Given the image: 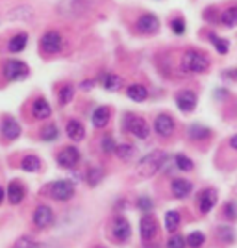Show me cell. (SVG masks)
Listing matches in <instances>:
<instances>
[{
	"label": "cell",
	"mask_w": 237,
	"mask_h": 248,
	"mask_svg": "<svg viewBox=\"0 0 237 248\" xmlns=\"http://www.w3.org/2000/svg\"><path fill=\"white\" fill-rule=\"evenodd\" d=\"M96 0H60L58 2V15L63 19H82L85 15H89L93 11Z\"/></svg>",
	"instance_id": "cell-1"
},
{
	"label": "cell",
	"mask_w": 237,
	"mask_h": 248,
	"mask_svg": "<svg viewBox=\"0 0 237 248\" xmlns=\"http://www.w3.org/2000/svg\"><path fill=\"white\" fill-rule=\"evenodd\" d=\"M169 159V155L165 152H161V150H154V152H150V154H146L144 157L139 159V163L135 167V170H137V174L143 176V178H148V176L156 174L161 167L165 165V161Z\"/></svg>",
	"instance_id": "cell-2"
},
{
	"label": "cell",
	"mask_w": 237,
	"mask_h": 248,
	"mask_svg": "<svg viewBox=\"0 0 237 248\" xmlns=\"http://www.w3.org/2000/svg\"><path fill=\"white\" fill-rule=\"evenodd\" d=\"M209 58H207L204 52H198V50H187L184 56H182V69L187 71V73H193V74H200V73H206L209 69Z\"/></svg>",
	"instance_id": "cell-3"
},
{
	"label": "cell",
	"mask_w": 237,
	"mask_h": 248,
	"mask_svg": "<svg viewBox=\"0 0 237 248\" xmlns=\"http://www.w3.org/2000/svg\"><path fill=\"white\" fill-rule=\"evenodd\" d=\"M48 191V197L54 198V200H60V202H67L74 197V184L69 182V180H58L50 186L47 187Z\"/></svg>",
	"instance_id": "cell-4"
},
{
	"label": "cell",
	"mask_w": 237,
	"mask_h": 248,
	"mask_svg": "<svg viewBox=\"0 0 237 248\" xmlns=\"http://www.w3.org/2000/svg\"><path fill=\"white\" fill-rule=\"evenodd\" d=\"M124 126H126V130L132 135H135L137 139H146L148 134H150V128H148L146 121H144L143 117H137V115H132V113L126 115Z\"/></svg>",
	"instance_id": "cell-5"
},
{
	"label": "cell",
	"mask_w": 237,
	"mask_h": 248,
	"mask_svg": "<svg viewBox=\"0 0 237 248\" xmlns=\"http://www.w3.org/2000/svg\"><path fill=\"white\" fill-rule=\"evenodd\" d=\"M30 74V69L24 62L19 60H8L4 63V76L10 80V82H17V80H24L26 76Z\"/></svg>",
	"instance_id": "cell-6"
},
{
	"label": "cell",
	"mask_w": 237,
	"mask_h": 248,
	"mask_svg": "<svg viewBox=\"0 0 237 248\" xmlns=\"http://www.w3.org/2000/svg\"><path fill=\"white\" fill-rule=\"evenodd\" d=\"M39 45H41L43 54H47V56H54V54H58V52L62 50L63 37L60 35V31L48 30L41 37V43H39Z\"/></svg>",
	"instance_id": "cell-7"
},
{
	"label": "cell",
	"mask_w": 237,
	"mask_h": 248,
	"mask_svg": "<svg viewBox=\"0 0 237 248\" xmlns=\"http://www.w3.org/2000/svg\"><path fill=\"white\" fill-rule=\"evenodd\" d=\"M139 232H141V239L144 243H152L156 241L158 233H159V226H158V220L152 215H144L141 218V224H139Z\"/></svg>",
	"instance_id": "cell-8"
},
{
	"label": "cell",
	"mask_w": 237,
	"mask_h": 248,
	"mask_svg": "<svg viewBox=\"0 0 237 248\" xmlns=\"http://www.w3.org/2000/svg\"><path fill=\"white\" fill-rule=\"evenodd\" d=\"M196 100H198V98H196V93L191 91V89H182V91L176 93V106H178V109L184 111V113H191V111L195 109Z\"/></svg>",
	"instance_id": "cell-9"
},
{
	"label": "cell",
	"mask_w": 237,
	"mask_h": 248,
	"mask_svg": "<svg viewBox=\"0 0 237 248\" xmlns=\"http://www.w3.org/2000/svg\"><path fill=\"white\" fill-rule=\"evenodd\" d=\"M58 163L63 167V169H74L80 161V152L76 146H65L58 152Z\"/></svg>",
	"instance_id": "cell-10"
},
{
	"label": "cell",
	"mask_w": 237,
	"mask_h": 248,
	"mask_svg": "<svg viewBox=\"0 0 237 248\" xmlns=\"http://www.w3.org/2000/svg\"><path fill=\"white\" fill-rule=\"evenodd\" d=\"M217 198H219L217 189H213V187L204 189V191L198 195V198H196V206L200 209V213H209V211L213 209V206L217 204Z\"/></svg>",
	"instance_id": "cell-11"
},
{
	"label": "cell",
	"mask_w": 237,
	"mask_h": 248,
	"mask_svg": "<svg viewBox=\"0 0 237 248\" xmlns=\"http://www.w3.org/2000/svg\"><path fill=\"white\" fill-rule=\"evenodd\" d=\"M154 130L156 134L159 135V137H171V135L174 134V121H173V117L167 113H161L156 117V123H154Z\"/></svg>",
	"instance_id": "cell-12"
},
{
	"label": "cell",
	"mask_w": 237,
	"mask_h": 248,
	"mask_svg": "<svg viewBox=\"0 0 237 248\" xmlns=\"http://www.w3.org/2000/svg\"><path fill=\"white\" fill-rule=\"evenodd\" d=\"M130 233H132V228H130V222L124 217H115L111 220V235H113L115 241L123 243V241L130 237Z\"/></svg>",
	"instance_id": "cell-13"
},
{
	"label": "cell",
	"mask_w": 237,
	"mask_h": 248,
	"mask_svg": "<svg viewBox=\"0 0 237 248\" xmlns=\"http://www.w3.org/2000/svg\"><path fill=\"white\" fill-rule=\"evenodd\" d=\"M35 17V11L32 6L28 4H22V6H17L8 13V21L11 22H30L32 19Z\"/></svg>",
	"instance_id": "cell-14"
},
{
	"label": "cell",
	"mask_w": 237,
	"mask_h": 248,
	"mask_svg": "<svg viewBox=\"0 0 237 248\" xmlns=\"http://www.w3.org/2000/svg\"><path fill=\"white\" fill-rule=\"evenodd\" d=\"M0 132H2V137L8 139V141H13L21 135V126L19 123L13 119V117H4L2 119V124H0Z\"/></svg>",
	"instance_id": "cell-15"
},
{
	"label": "cell",
	"mask_w": 237,
	"mask_h": 248,
	"mask_svg": "<svg viewBox=\"0 0 237 248\" xmlns=\"http://www.w3.org/2000/svg\"><path fill=\"white\" fill-rule=\"evenodd\" d=\"M32 220H33V224L37 228H47L52 224L54 213H52V209L48 206H39V207H35V211H33V215H32Z\"/></svg>",
	"instance_id": "cell-16"
},
{
	"label": "cell",
	"mask_w": 237,
	"mask_h": 248,
	"mask_svg": "<svg viewBox=\"0 0 237 248\" xmlns=\"http://www.w3.org/2000/svg\"><path fill=\"white\" fill-rule=\"evenodd\" d=\"M159 28V19L152 13H144L137 19V30L141 33H156Z\"/></svg>",
	"instance_id": "cell-17"
},
{
	"label": "cell",
	"mask_w": 237,
	"mask_h": 248,
	"mask_svg": "<svg viewBox=\"0 0 237 248\" xmlns=\"http://www.w3.org/2000/svg\"><path fill=\"white\" fill-rule=\"evenodd\" d=\"M171 189H173V195H174L176 198H186V197L191 195V191H193V184H191L189 180H186V178H178V180L173 182Z\"/></svg>",
	"instance_id": "cell-18"
},
{
	"label": "cell",
	"mask_w": 237,
	"mask_h": 248,
	"mask_svg": "<svg viewBox=\"0 0 237 248\" xmlns=\"http://www.w3.org/2000/svg\"><path fill=\"white\" fill-rule=\"evenodd\" d=\"M50 113H52L50 106H48V102H47L45 98L33 100V104H32V115H33L35 119H48Z\"/></svg>",
	"instance_id": "cell-19"
},
{
	"label": "cell",
	"mask_w": 237,
	"mask_h": 248,
	"mask_svg": "<svg viewBox=\"0 0 237 248\" xmlns=\"http://www.w3.org/2000/svg\"><path fill=\"white\" fill-rule=\"evenodd\" d=\"M28 45V33L26 31H21L17 35H13L10 41H8V50L11 54H17V52H22Z\"/></svg>",
	"instance_id": "cell-20"
},
{
	"label": "cell",
	"mask_w": 237,
	"mask_h": 248,
	"mask_svg": "<svg viewBox=\"0 0 237 248\" xmlns=\"http://www.w3.org/2000/svg\"><path fill=\"white\" fill-rule=\"evenodd\" d=\"M110 108H106V106H100V108H96L93 111V126L95 128H106L108 123H110Z\"/></svg>",
	"instance_id": "cell-21"
},
{
	"label": "cell",
	"mask_w": 237,
	"mask_h": 248,
	"mask_svg": "<svg viewBox=\"0 0 237 248\" xmlns=\"http://www.w3.org/2000/svg\"><path fill=\"white\" fill-rule=\"evenodd\" d=\"M126 94H128L132 100H135V102H143V100H146V96H148V89H146L144 85H141V83H132V85L126 89Z\"/></svg>",
	"instance_id": "cell-22"
},
{
	"label": "cell",
	"mask_w": 237,
	"mask_h": 248,
	"mask_svg": "<svg viewBox=\"0 0 237 248\" xmlns=\"http://www.w3.org/2000/svg\"><path fill=\"white\" fill-rule=\"evenodd\" d=\"M8 198H10L11 204H21L22 198H24V187L19 182H11L8 186Z\"/></svg>",
	"instance_id": "cell-23"
},
{
	"label": "cell",
	"mask_w": 237,
	"mask_h": 248,
	"mask_svg": "<svg viewBox=\"0 0 237 248\" xmlns=\"http://www.w3.org/2000/svg\"><path fill=\"white\" fill-rule=\"evenodd\" d=\"M67 135L72 141H82L85 132H83V124L80 121H69L67 123Z\"/></svg>",
	"instance_id": "cell-24"
},
{
	"label": "cell",
	"mask_w": 237,
	"mask_h": 248,
	"mask_svg": "<svg viewBox=\"0 0 237 248\" xmlns=\"http://www.w3.org/2000/svg\"><path fill=\"white\" fill-rule=\"evenodd\" d=\"M187 134L191 139H195V141H204L207 139L209 135H211V130L206 128V126H200V124H193L189 130H187Z\"/></svg>",
	"instance_id": "cell-25"
},
{
	"label": "cell",
	"mask_w": 237,
	"mask_h": 248,
	"mask_svg": "<svg viewBox=\"0 0 237 248\" xmlns=\"http://www.w3.org/2000/svg\"><path fill=\"white\" fill-rule=\"evenodd\" d=\"M221 22H222V26H226V28H234L237 26V8H228L221 13Z\"/></svg>",
	"instance_id": "cell-26"
},
{
	"label": "cell",
	"mask_w": 237,
	"mask_h": 248,
	"mask_svg": "<svg viewBox=\"0 0 237 248\" xmlns=\"http://www.w3.org/2000/svg\"><path fill=\"white\" fill-rule=\"evenodd\" d=\"M39 167H41V161H39L37 155H26V157H22V161H21L22 170H26V172H35V170H39Z\"/></svg>",
	"instance_id": "cell-27"
},
{
	"label": "cell",
	"mask_w": 237,
	"mask_h": 248,
	"mask_svg": "<svg viewBox=\"0 0 237 248\" xmlns=\"http://www.w3.org/2000/svg\"><path fill=\"white\" fill-rule=\"evenodd\" d=\"M180 213L178 211H167L165 215V228L167 232H171V233H174L176 230H178V226H180Z\"/></svg>",
	"instance_id": "cell-28"
},
{
	"label": "cell",
	"mask_w": 237,
	"mask_h": 248,
	"mask_svg": "<svg viewBox=\"0 0 237 248\" xmlns=\"http://www.w3.org/2000/svg\"><path fill=\"white\" fill-rule=\"evenodd\" d=\"M117 155L121 157V159H132L135 155V146L134 145H130V143H123V145H117Z\"/></svg>",
	"instance_id": "cell-29"
},
{
	"label": "cell",
	"mask_w": 237,
	"mask_h": 248,
	"mask_svg": "<svg viewBox=\"0 0 237 248\" xmlns=\"http://www.w3.org/2000/svg\"><path fill=\"white\" fill-rule=\"evenodd\" d=\"M121 85H123V80L117 74H106L104 76V87L108 91H117V89H121Z\"/></svg>",
	"instance_id": "cell-30"
},
{
	"label": "cell",
	"mask_w": 237,
	"mask_h": 248,
	"mask_svg": "<svg viewBox=\"0 0 237 248\" xmlns=\"http://www.w3.org/2000/svg\"><path fill=\"white\" fill-rule=\"evenodd\" d=\"M176 167L182 170V172H191L193 169H195V163L191 161V157H187V155L184 154H178L176 155Z\"/></svg>",
	"instance_id": "cell-31"
},
{
	"label": "cell",
	"mask_w": 237,
	"mask_h": 248,
	"mask_svg": "<svg viewBox=\"0 0 237 248\" xmlns=\"http://www.w3.org/2000/svg\"><path fill=\"white\" fill-rule=\"evenodd\" d=\"M204 241H206V235H204L202 232H193V233H189L186 239L187 247H191V248H200L204 245Z\"/></svg>",
	"instance_id": "cell-32"
},
{
	"label": "cell",
	"mask_w": 237,
	"mask_h": 248,
	"mask_svg": "<svg viewBox=\"0 0 237 248\" xmlns=\"http://www.w3.org/2000/svg\"><path fill=\"white\" fill-rule=\"evenodd\" d=\"M72 96H74V87L72 85H63L60 89V94H58V100H60L62 106H65V104L71 102Z\"/></svg>",
	"instance_id": "cell-33"
},
{
	"label": "cell",
	"mask_w": 237,
	"mask_h": 248,
	"mask_svg": "<svg viewBox=\"0 0 237 248\" xmlns=\"http://www.w3.org/2000/svg\"><path fill=\"white\" fill-rule=\"evenodd\" d=\"M209 39H211V43L215 45V48L219 50V54H226L228 52V43L224 41V39H221L219 35H215V33H209Z\"/></svg>",
	"instance_id": "cell-34"
},
{
	"label": "cell",
	"mask_w": 237,
	"mask_h": 248,
	"mask_svg": "<svg viewBox=\"0 0 237 248\" xmlns=\"http://www.w3.org/2000/svg\"><path fill=\"white\" fill-rule=\"evenodd\" d=\"M56 137H58V128H56L54 124L47 126V128H43V132H41V139H43V141H54Z\"/></svg>",
	"instance_id": "cell-35"
},
{
	"label": "cell",
	"mask_w": 237,
	"mask_h": 248,
	"mask_svg": "<svg viewBox=\"0 0 237 248\" xmlns=\"http://www.w3.org/2000/svg\"><path fill=\"white\" fill-rule=\"evenodd\" d=\"M100 180H102V169H91L89 174H87V184L95 187Z\"/></svg>",
	"instance_id": "cell-36"
},
{
	"label": "cell",
	"mask_w": 237,
	"mask_h": 248,
	"mask_svg": "<svg viewBox=\"0 0 237 248\" xmlns=\"http://www.w3.org/2000/svg\"><path fill=\"white\" fill-rule=\"evenodd\" d=\"M219 237L222 239L224 243H232L234 239H236V233H234V230L228 226H221L219 228Z\"/></svg>",
	"instance_id": "cell-37"
},
{
	"label": "cell",
	"mask_w": 237,
	"mask_h": 248,
	"mask_svg": "<svg viewBox=\"0 0 237 248\" xmlns=\"http://www.w3.org/2000/svg\"><path fill=\"white\" fill-rule=\"evenodd\" d=\"M167 248H186V239L182 237V235H171V239L167 241Z\"/></svg>",
	"instance_id": "cell-38"
},
{
	"label": "cell",
	"mask_w": 237,
	"mask_h": 248,
	"mask_svg": "<svg viewBox=\"0 0 237 248\" xmlns=\"http://www.w3.org/2000/svg\"><path fill=\"white\" fill-rule=\"evenodd\" d=\"M171 28H173V31H174L176 35H182V33H186V21H184L182 17L173 19V21H171Z\"/></svg>",
	"instance_id": "cell-39"
},
{
	"label": "cell",
	"mask_w": 237,
	"mask_h": 248,
	"mask_svg": "<svg viewBox=\"0 0 237 248\" xmlns=\"http://www.w3.org/2000/svg\"><path fill=\"white\" fill-rule=\"evenodd\" d=\"M102 150L106 152V154H110V152L117 150V145H115V141L111 135H106V137L102 139Z\"/></svg>",
	"instance_id": "cell-40"
},
{
	"label": "cell",
	"mask_w": 237,
	"mask_h": 248,
	"mask_svg": "<svg viewBox=\"0 0 237 248\" xmlns=\"http://www.w3.org/2000/svg\"><path fill=\"white\" fill-rule=\"evenodd\" d=\"M37 247H39V245H37L35 241H32L30 237H22L15 243V248H37Z\"/></svg>",
	"instance_id": "cell-41"
},
{
	"label": "cell",
	"mask_w": 237,
	"mask_h": 248,
	"mask_svg": "<svg viewBox=\"0 0 237 248\" xmlns=\"http://www.w3.org/2000/svg\"><path fill=\"white\" fill-rule=\"evenodd\" d=\"M137 206H139V209H143V211H150V209H152V200H150V198H146V197H143V198H139V204H137Z\"/></svg>",
	"instance_id": "cell-42"
},
{
	"label": "cell",
	"mask_w": 237,
	"mask_h": 248,
	"mask_svg": "<svg viewBox=\"0 0 237 248\" xmlns=\"http://www.w3.org/2000/svg\"><path fill=\"white\" fill-rule=\"evenodd\" d=\"M226 213H228V215H232V218L236 217V206H234V204L226 206Z\"/></svg>",
	"instance_id": "cell-43"
},
{
	"label": "cell",
	"mask_w": 237,
	"mask_h": 248,
	"mask_svg": "<svg viewBox=\"0 0 237 248\" xmlns=\"http://www.w3.org/2000/svg\"><path fill=\"white\" fill-rule=\"evenodd\" d=\"M228 78H232V80H237V69H230L226 73Z\"/></svg>",
	"instance_id": "cell-44"
},
{
	"label": "cell",
	"mask_w": 237,
	"mask_h": 248,
	"mask_svg": "<svg viewBox=\"0 0 237 248\" xmlns=\"http://www.w3.org/2000/svg\"><path fill=\"white\" fill-rule=\"evenodd\" d=\"M230 146H232L234 150H237V135H234V137H230Z\"/></svg>",
	"instance_id": "cell-45"
},
{
	"label": "cell",
	"mask_w": 237,
	"mask_h": 248,
	"mask_svg": "<svg viewBox=\"0 0 237 248\" xmlns=\"http://www.w3.org/2000/svg\"><path fill=\"white\" fill-rule=\"evenodd\" d=\"M2 202H4V189L0 187V204H2Z\"/></svg>",
	"instance_id": "cell-46"
},
{
	"label": "cell",
	"mask_w": 237,
	"mask_h": 248,
	"mask_svg": "<svg viewBox=\"0 0 237 248\" xmlns=\"http://www.w3.org/2000/svg\"><path fill=\"white\" fill-rule=\"evenodd\" d=\"M0 22H2V19H0Z\"/></svg>",
	"instance_id": "cell-47"
},
{
	"label": "cell",
	"mask_w": 237,
	"mask_h": 248,
	"mask_svg": "<svg viewBox=\"0 0 237 248\" xmlns=\"http://www.w3.org/2000/svg\"><path fill=\"white\" fill-rule=\"evenodd\" d=\"M13 248H15V247H13Z\"/></svg>",
	"instance_id": "cell-48"
}]
</instances>
